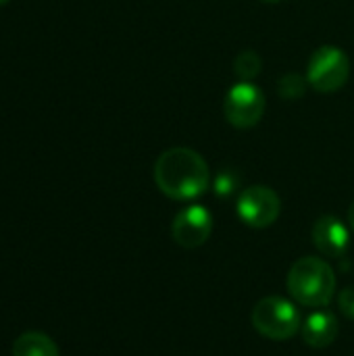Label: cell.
<instances>
[{"label":"cell","instance_id":"6da1fadb","mask_svg":"<svg viewBox=\"0 0 354 356\" xmlns=\"http://www.w3.org/2000/svg\"><path fill=\"white\" fill-rule=\"evenodd\" d=\"M154 181L159 190L173 200H194L211 186L207 161L192 148H169L154 163Z\"/></svg>","mask_w":354,"mask_h":356},{"label":"cell","instance_id":"7a4b0ae2","mask_svg":"<svg viewBox=\"0 0 354 356\" xmlns=\"http://www.w3.org/2000/svg\"><path fill=\"white\" fill-rule=\"evenodd\" d=\"M286 286L298 305L323 309L336 296V273L323 259L303 257L292 265Z\"/></svg>","mask_w":354,"mask_h":356},{"label":"cell","instance_id":"3957f363","mask_svg":"<svg viewBox=\"0 0 354 356\" xmlns=\"http://www.w3.org/2000/svg\"><path fill=\"white\" fill-rule=\"evenodd\" d=\"M252 327L275 342L294 338L303 327V317L298 307L284 296H267L259 300L250 315Z\"/></svg>","mask_w":354,"mask_h":356},{"label":"cell","instance_id":"277c9868","mask_svg":"<svg viewBox=\"0 0 354 356\" xmlns=\"http://www.w3.org/2000/svg\"><path fill=\"white\" fill-rule=\"evenodd\" d=\"M351 77L348 54L338 46H321L313 52L307 67V81L323 94L340 90Z\"/></svg>","mask_w":354,"mask_h":356},{"label":"cell","instance_id":"5b68a950","mask_svg":"<svg viewBox=\"0 0 354 356\" xmlns=\"http://www.w3.org/2000/svg\"><path fill=\"white\" fill-rule=\"evenodd\" d=\"M265 108H267L265 94L261 92V88H257L250 81L236 83L223 100V115L238 129L255 127L263 119Z\"/></svg>","mask_w":354,"mask_h":356},{"label":"cell","instance_id":"8992f818","mask_svg":"<svg viewBox=\"0 0 354 356\" xmlns=\"http://www.w3.org/2000/svg\"><path fill=\"white\" fill-rule=\"evenodd\" d=\"M236 213L252 229H265L273 225L282 213V200L275 190L267 186H250L238 194Z\"/></svg>","mask_w":354,"mask_h":356},{"label":"cell","instance_id":"52a82bcc","mask_svg":"<svg viewBox=\"0 0 354 356\" xmlns=\"http://www.w3.org/2000/svg\"><path fill=\"white\" fill-rule=\"evenodd\" d=\"M213 234V215L207 207L192 204L177 213L171 225V236L177 246L194 250L200 248Z\"/></svg>","mask_w":354,"mask_h":356},{"label":"cell","instance_id":"ba28073f","mask_svg":"<svg viewBox=\"0 0 354 356\" xmlns=\"http://www.w3.org/2000/svg\"><path fill=\"white\" fill-rule=\"evenodd\" d=\"M313 244L321 254L340 259L351 246V229L338 217L323 215L313 225Z\"/></svg>","mask_w":354,"mask_h":356},{"label":"cell","instance_id":"9c48e42d","mask_svg":"<svg viewBox=\"0 0 354 356\" xmlns=\"http://www.w3.org/2000/svg\"><path fill=\"white\" fill-rule=\"evenodd\" d=\"M303 340L311 348H328L336 342L338 338V319L334 313L317 309L311 313L300 327Z\"/></svg>","mask_w":354,"mask_h":356},{"label":"cell","instance_id":"30bf717a","mask_svg":"<svg viewBox=\"0 0 354 356\" xmlns=\"http://www.w3.org/2000/svg\"><path fill=\"white\" fill-rule=\"evenodd\" d=\"M13 356H61L52 338L40 332L21 334L13 344Z\"/></svg>","mask_w":354,"mask_h":356},{"label":"cell","instance_id":"8fae6325","mask_svg":"<svg viewBox=\"0 0 354 356\" xmlns=\"http://www.w3.org/2000/svg\"><path fill=\"white\" fill-rule=\"evenodd\" d=\"M261 67H263V60L255 50H242L234 60V71L238 73L242 81L255 79L261 73Z\"/></svg>","mask_w":354,"mask_h":356},{"label":"cell","instance_id":"7c38bea8","mask_svg":"<svg viewBox=\"0 0 354 356\" xmlns=\"http://www.w3.org/2000/svg\"><path fill=\"white\" fill-rule=\"evenodd\" d=\"M307 79L298 73H288L277 81V94L286 100H298L307 92Z\"/></svg>","mask_w":354,"mask_h":356},{"label":"cell","instance_id":"4fadbf2b","mask_svg":"<svg viewBox=\"0 0 354 356\" xmlns=\"http://www.w3.org/2000/svg\"><path fill=\"white\" fill-rule=\"evenodd\" d=\"M213 186V192L219 196V198H230L238 192L240 188V175L234 171V169H221L215 179L211 181Z\"/></svg>","mask_w":354,"mask_h":356},{"label":"cell","instance_id":"5bb4252c","mask_svg":"<svg viewBox=\"0 0 354 356\" xmlns=\"http://www.w3.org/2000/svg\"><path fill=\"white\" fill-rule=\"evenodd\" d=\"M338 307L348 319H354V286L338 294Z\"/></svg>","mask_w":354,"mask_h":356},{"label":"cell","instance_id":"9a60e30c","mask_svg":"<svg viewBox=\"0 0 354 356\" xmlns=\"http://www.w3.org/2000/svg\"><path fill=\"white\" fill-rule=\"evenodd\" d=\"M348 225H351V229L354 232V202L351 204V209H348Z\"/></svg>","mask_w":354,"mask_h":356},{"label":"cell","instance_id":"2e32d148","mask_svg":"<svg viewBox=\"0 0 354 356\" xmlns=\"http://www.w3.org/2000/svg\"><path fill=\"white\" fill-rule=\"evenodd\" d=\"M263 2H280V0H263Z\"/></svg>","mask_w":354,"mask_h":356},{"label":"cell","instance_id":"e0dca14e","mask_svg":"<svg viewBox=\"0 0 354 356\" xmlns=\"http://www.w3.org/2000/svg\"><path fill=\"white\" fill-rule=\"evenodd\" d=\"M6 2H8V0H0V4H6Z\"/></svg>","mask_w":354,"mask_h":356}]
</instances>
